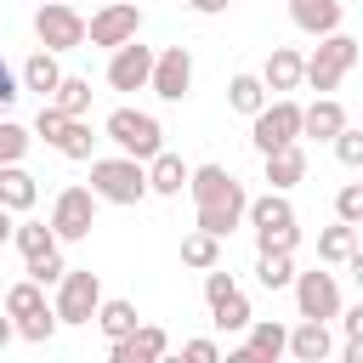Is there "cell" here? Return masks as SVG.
<instances>
[{"label": "cell", "mask_w": 363, "mask_h": 363, "mask_svg": "<svg viewBox=\"0 0 363 363\" xmlns=\"http://www.w3.org/2000/svg\"><path fill=\"white\" fill-rule=\"evenodd\" d=\"M340 318V312H335ZM340 329H346V340H363V306H352L346 318H340Z\"/></svg>", "instance_id": "42"}, {"label": "cell", "mask_w": 363, "mask_h": 363, "mask_svg": "<svg viewBox=\"0 0 363 363\" xmlns=\"http://www.w3.org/2000/svg\"><path fill=\"white\" fill-rule=\"evenodd\" d=\"M284 352H289L295 363H323V357H329V323H323V318H301V329L284 335Z\"/></svg>", "instance_id": "16"}, {"label": "cell", "mask_w": 363, "mask_h": 363, "mask_svg": "<svg viewBox=\"0 0 363 363\" xmlns=\"http://www.w3.org/2000/svg\"><path fill=\"white\" fill-rule=\"evenodd\" d=\"M187 187H193V204H199V233H216V238H227L238 221H244V187L221 170V164H199V170H187Z\"/></svg>", "instance_id": "1"}, {"label": "cell", "mask_w": 363, "mask_h": 363, "mask_svg": "<svg viewBox=\"0 0 363 363\" xmlns=\"http://www.w3.org/2000/svg\"><path fill=\"white\" fill-rule=\"evenodd\" d=\"M164 346H170V335H164V329H153V323L142 329V323H136L125 340H113V363H159V357H164Z\"/></svg>", "instance_id": "15"}, {"label": "cell", "mask_w": 363, "mask_h": 363, "mask_svg": "<svg viewBox=\"0 0 363 363\" xmlns=\"http://www.w3.org/2000/svg\"><path fill=\"white\" fill-rule=\"evenodd\" d=\"M62 289H57V323H91L96 318V301H102V284H96V272H62L57 278Z\"/></svg>", "instance_id": "9"}, {"label": "cell", "mask_w": 363, "mask_h": 363, "mask_svg": "<svg viewBox=\"0 0 363 363\" xmlns=\"http://www.w3.org/2000/svg\"><path fill=\"white\" fill-rule=\"evenodd\" d=\"M91 193L108 199V204H136V199L147 193V170H142V159H130V153H119V159H96V164H91Z\"/></svg>", "instance_id": "4"}, {"label": "cell", "mask_w": 363, "mask_h": 363, "mask_svg": "<svg viewBox=\"0 0 363 363\" xmlns=\"http://www.w3.org/2000/svg\"><path fill=\"white\" fill-rule=\"evenodd\" d=\"M62 272H68V267H62V255H57V250H51V255H34V261H28V278H34L40 289H45V284H57Z\"/></svg>", "instance_id": "38"}, {"label": "cell", "mask_w": 363, "mask_h": 363, "mask_svg": "<svg viewBox=\"0 0 363 363\" xmlns=\"http://www.w3.org/2000/svg\"><path fill=\"white\" fill-rule=\"evenodd\" d=\"M255 278H261L267 289H284V284L295 278V261H289V250H261V267H255Z\"/></svg>", "instance_id": "30"}, {"label": "cell", "mask_w": 363, "mask_h": 363, "mask_svg": "<svg viewBox=\"0 0 363 363\" xmlns=\"http://www.w3.org/2000/svg\"><path fill=\"white\" fill-rule=\"evenodd\" d=\"M210 318H216V329H244V323H250V301L238 295V284H233L221 301H210Z\"/></svg>", "instance_id": "29"}, {"label": "cell", "mask_w": 363, "mask_h": 363, "mask_svg": "<svg viewBox=\"0 0 363 363\" xmlns=\"http://www.w3.org/2000/svg\"><path fill=\"white\" fill-rule=\"evenodd\" d=\"M335 153H340V164H363V130H352V125H340L335 136Z\"/></svg>", "instance_id": "36"}, {"label": "cell", "mask_w": 363, "mask_h": 363, "mask_svg": "<svg viewBox=\"0 0 363 363\" xmlns=\"http://www.w3.org/2000/svg\"><path fill=\"white\" fill-rule=\"evenodd\" d=\"M136 28H142L136 0H102V11L85 23V40L91 45H125V40H136Z\"/></svg>", "instance_id": "10"}, {"label": "cell", "mask_w": 363, "mask_h": 363, "mask_svg": "<svg viewBox=\"0 0 363 363\" xmlns=\"http://www.w3.org/2000/svg\"><path fill=\"white\" fill-rule=\"evenodd\" d=\"M91 227H96V193H91V187H62L57 204H51V233H57V244L91 238Z\"/></svg>", "instance_id": "7"}, {"label": "cell", "mask_w": 363, "mask_h": 363, "mask_svg": "<svg viewBox=\"0 0 363 363\" xmlns=\"http://www.w3.org/2000/svg\"><path fill=\"white\" fill-rule=\"evenodd\" d=\"M51 108H62L68 119H85V108H91V79H57V91H51Z\"/></svg>", "instance_id": "24"}, {"label": "cell", "mask_w": 363, "mask_h": 363, "mask_svg": "<svg viewBox=\"0 0 363 363\" xmlns=\"http://www.w3.org/2000/svg\"><path fill=\"white\" fill-rule=\"evenodd\" d=\"M335 216H340V221H352V227L363 221V187H357V182H346V187L335 193Z\"/></svg>", "instance_id": "37"}, {"label": "cell", "mask_w": 363, "mask_h": 363, "mask_svg": "<svg viewBox=\"0 0 363 363\" xmlns=\"http://www.w3.org/2000/svg\"><path fill=\"white\" fill-rule=\"evenodd\" d=\"M11 335H17V329H11V323H6V318H0V346H6V340H11Z\"/></svg>", "instance_id": "45"}, {"label": "cell", "mask_w": 363, "mask_h": 363, "mask_svg": "<svg viewBox=\"0 0 363 363\" xmlns=\"http://www.w3.org/2000/svg\"><path fill=\"white\" fill-rule=\"evenodd\" d=\"M11 329H17L23 340H34V346H40V340H51V329H57V312H51V306H40V312H28V318H17Z\"/></svg>", "instance_id": "34"}, {"label": "cell", "mask_w": 363, "mask_h": 363, "mask_svg": "<svg viewBox=\"0 0 363 363\" xmlns=\"http://www.w3.org/2000/svg\"><path fill=\"white\" fill-rule=\"evenodd\" d=\"M250 329V352H255V363H272V357H284V323H244Z\"/></svg>", "instance_id": "28"}, {"label": "cell", "mask_w": 363, "mask_h": 363, "mask_svg": "<svg viewBox=\"0 0 363 363\" xmlns=\"http://www.w3.org/2000/svg\"><path fill=\"white\" fill-rule=\"evenodd\" d=\"M301 176H306V153H301L295 142H284V147H272V153H267V182H272L278 193H284V187H295Z\"/></svg>", "instance_id": "20"}, {"label": "cell", "mask_w": 363, "mask_h": 363, "mask_svg": "<svg viewBox=\"0 0 363 363\" xmlns=\"http://www.w3.org/2000/svg\"><path fill=\"white\" fill-rule=\"evenodd\" d=\"M182 352H187L193 363H216V357H221V352H216V340H187Z\"/></svg>", "instance_id": "41"}, {"label": "cell", "mask_w": 363, "mask_h": 363, "mask_svg": "<svg viewBox=\"0 0 363 363\" xmlns=\"http://www.w3.org/2000/svg\"><path fill=\"white\" fill-rule=\"evenodd\" d=\"M34 130H40V136H45V142H51L62 159H91V142H96V136H91V125H85V119H68L62 108L40 102V119H34Z\"/></svg>", "instance_id": "8"}, {"label": "cell", "mask_w": 363, "mask_h": 363, "mask_svg": "<svg viewBox=\"0 0 363 363\" xmlns=\"http://www.w3.org/2000/svg\"><path fill=\"white\" fill-rule=\"evenodd\" d=\"M17 96H23V91H17V74H11L6 62H0V113H6V108H11Z\"/></svg>", "instance_id": "40"}, {"label": "cell", "mask_w": 363, "mask_h": 363, "mask_svg": "<svg viewBox=\"0 0 363 363\" xmlns=\"http://www.w3.org/2000/svg\"><path fill=\"white\" fill-rule=\"evenodd\" d=\"M147 85H153L164 102H182L187 85H193V57H187V45H164V51H153Z\"/></svg>", "instance_id": "12"}, {"label": "cell", "mask_w": 363, "mask_h": 363, "mask_svg": "<svg viewBox=\"0 0 363 363\" xmlns=\"http://www.w3.org/2000/svg\"><path fill=\"white\" fill-rule=\"evenodd\" d=\"M352 62H357V40L352 34H323V45L312 51V57H301V79L312 85V91H335L346 74H352Z\"/></svg>", "instance_id": "2"}, {"label": "cell", "mask_w": 363, "mask_h": 363, "mask_svg": "<svg viewBox=\"0 0 363 363\" xmlns=\"http://www.w3.org/2000/svg\"><path fill=\"white\" fill-rule=\"evenodd\" d=\"M340 125H346V108H340L335 96H318L312 108H301V136H318V142H329Z\"/></svg>", "instance_id": "19"}, {"label": "cell", "mask_w": 363, "mask_h": 363, "mask_svg": "<svg viewBox=\"0 0 363 363\" xmlns=\"http://www.w3.org/2000/svg\"><path fill=\"white\" fill-rule=\"evenodd\" d=\"M23 153H28V130L11 125V119H0V164H17Z\"/></svg>", "instance_id": "35"}, {"label": "cell", "mask_w": 363, "mask_h": 363, "mask_svg": "<svg viewBox=\"0 0 363 363\" xmlns=\"http://www.w3.org/2000/svg\"><path fill=\"white\" fill-rule=\"evenodd\" d=\"M227 96H233V108H238V113H255V108L267 102V85H261L255 74H233V85H227Z\"/></svg>", "instance_id": "31"}, {"label": "cell", "mask_w": 363, "mask_h": 363, "mask_svg": "<svg viewBox=\"0 0 363 363\" xmlns=\"http://www.w3.org/2000/svg\"><path fill=\"white\" fill-rule=\"evenodd\" d=\"M244 216H250V227H255V244L261 250H295V238H301V227H295V210H289V199L272 187L267 199H250L244 204Z\"/></svg>", "instance_id": "3"}, {"label": "cell", "mask_w": 363, "mask_h": 363, "mask_svg": "<svg viewBox=\"0 0 363 363\" xmlns=\"http://www.w3.org/2000/svg\"><path fill=\"white\" fill-rule=\"evenodd\" d=\"M57 79H62V68H57V57H51V51H34V57L23 62V85H28V91L51 96V91H57Z\"/></svg>", "instance_id": "23"}, {"label": "cell", "mask_w": 363, "mask_h": 363, "mask_svg": "<svg viewBox=\"0 0 363 363\" xmlns=\"http://www.w3.org/2000/svg\"><path fill=\"white\" fill-rule=\"evenodd\" d=\"M96 323H102L108 340H125L136 329V306L130 301H96Z\"/></svg>", "instance_id": "26"}, {"label": "cell", "mask_w": 363, "mask_h": 363, "mask_svg": "<svg viewBox=\"0 0 363 363\" xmlns=\"http://www.w3.org/2000/svg\"><path fill=\"white\" fill-rule=\"evenodd\" d=\"M352 250H357V227H352V221H340V227H329V233L318 238V255H323L329 267H346Z\"/></svg>", "instance_id": "25"}, {"label": "cell", "mask_w": 363, "mask_h": 363, "mask_svg": "<svg viewBox=\"0 0 363 363\" xmlns=\"http://www.w3.org/2000/svg\"><path fill=\"white\" fill-rule=\"evenodd\" d=\"M182 187H187V164L159 147V153L147 159V193H164V199H170V193H182Z\"/></svg>", "instance_id": "21"}, {"label": "cell", "mask_w": 363, "mask_h": 363, "mask_svg": "<svg viewBox=\"0 0 363 363\" xmlns=\"http://www.w3.org/2000/svg\"><path fill=\"white\" fill-rule=\"evenodd\" d=\"M147 68H153V51L136 45V40H125V45H113L108 85H113V91H142V85H147Z\"/></svg>", "instance_id": "14"}, {"label": "cell", "mask_w": 363, "mask_h": 363, "mask_svg": "<svg viewBox=\"0 0 363 363\" xmlns=\"http://www.w3.org/2000/svg\"><path fill=\"white\" fill-rule=\"evenodd\" d=\"M289 17L306 34H335L340 28V0H289Z\"/></svg>", "instance_id": "17"}, {"label": "cell", "mask_w": 363, "mask_h": 363, "mask_svg": "<svg viewBox=\"0 0 363 363\" xmlns=\"http://www.w3.org/2000/svg\"><path fill=\"white\" fill-rule=\"evenodd\" d=\"M295 284V306H301V318H335L340 312V284H335V272H295L289 278Z\"/></svg>", "instance_id": "13"}, {"label": "cell", "mask_w": 363, "mask_h": 363, "mask_svg": "<svg viewBox=\"0 0 363 363\" xmlns=\"http://www.w3.org/2000/svg\"><path fill=\"white\" fill-rule=\"evenodd\" d=\"M261 85L267 91H295L301 85V51L295 45H272V57L261 68Z\"/></svg>", "instance_id": "18"}, {"label": "cell", "mask_w": 363, "mask_h": 363, "mask_svg": "<svg viewBox=\"0 0 363 363\" xmlns=\"http://www.w3.org/2000/svg\"><path fill=\"white\" fill-rule=\"evenodd\" d=\"M216 255H221V238H216V233H193V238H182V261H187V267L204 272V267H216Z\"/></svg>", "instance_id": "32"}, {"label": "cell", "mask_w": 363, "mask_h": 363, "mask_svg": "<svg viewBox=\"0 0 363 363\" xmlns=\"http://www.w3.org/2000/svg\"><path fill=\"white\" fill-rule=\"evenodd\" d=\"M250 136H255V147H261V153H272V147L295 142V136H301V102H289V96H278L272 108L261 102V108H255V130H250Z\"/></svg>", "instance_id": "11"}, {"label": "cell", "mask_w": 363, "mask_h": 363, "mask_svg": "<svg viewBox=\"0 0 363 363\" xmlns=\"http://www.w3.org/2000/svg\"><path fill=\"white\" fill-rule=\"evenodd\" d=\"M34 34H40L45 51H74V45H85V17H79L68 0H40Z\"/></svg>", "instance_id": "6"}, {"label": "cell", "mask_w": 363, "mask_h": 363, "mask_svg": "<svg viewBox=\"0 0 363 363\" xmlns=\"http://www.w3.org/2000/svg\"><path fill=\"white\" fill-rule=\"evenodd\" d=\"M227 289H233V278H227V272H216V267H204V301H221Z\"/></svg>", "instance_id": "39"}, {"label": "cell", "mask_w": 363, "mask_h": 363, "mask_svg": "<svg viewBox=\"0 0 363 363\" xmlns=\"http://www.w3.org/2000/svg\"><path fill=\"white\" fill-rule=\"evenodd\" d=\"M108 136H113L130 159H153V153L164 147L159 119H153V113H142V108H113V113H108Z\"/></svg>", "instance_id": "5"}, {"label": "cell", "mask_w": 363, "mask_h": 363, "mask_svg": "<svg viewBox=\"0 0 363 363\" xmlns=\"http://www.w3.org/2000/svg\"><path fill=\"white\" fill-rule=\"evenodd\" d=\"M34 199H40L34 176H28L23 164H0V204H6V210H28Z\"/></svg>", "instance_id": "22"}, {"label": "cell", "mask_w": 363, "mask_h": 363, "mask_svg": "<svg viewBox=\"0 0 363 363\" xmlns=\"http://www.w3.org/2000/svg\"><path fill=\"white\" fill-rule=\"evenodd\" d=\"M11 238H17L23 261H34V255H51V250H57V233H51L45 221H23V227H11Z\"/></svg>", "instance_id": "27"}, {"label": "cell", "mask_w": 363, "mask_h": 363, "mask_svg": "<svg viewBox=\"0 0 363 363\" xmlns=\"http://www.w3.org/2000/svg\"><path fill=\"white\" fill-rule=\"evenodd\" d=\"M6 238H11V210L0 204V244H6Z\"/></svg>", "instance_id": "44"}, {"label": "cell", "mask_w": 363, "mask_h": 363, "mask_svg": "<svg viewBox=\"0 0 363 363\" xmlns=\"http://www.w3.org/2000/svg\"><path fill=\"white\" fill-rule=\"evenodd\" d=\"M193 11H204V17H216V11H227V0H193Z\"/></svg>", "instance_id": "43"}, {"label": "cell", "mask_w": 363, "mask_h": 363, "mask_svg": "<svg viewBox=\"0 0 363 363\" xmlns=\"http://www.w3.org/2000/svg\"><path fill=\"white\" fill-rule=\"evenodd\" d=\"M40 306H45V295H40V284H34V278L11 284V295H6V312H11V318H28V312H40Z\"/></svg>", "instance_id": "33"}]
</instances>
